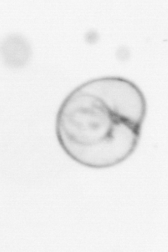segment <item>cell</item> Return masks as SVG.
<instances>
[{
	"label": "cell",
	"instance_id": "cell-1",
	"mask_svg": "<svg viewBox=\"0 0 168 252\" xmlns=\"http://www.w3.org/2000/svg\"><path fill=\"white\" fill-rule=\"evenodd\" d=\"M147 112L143 92L121 77L94 79L64 100L56 120L59 144L73 161L87 168H112L138 147Z\"/></svg>",
	"mask_w": 168,
	"mask_h": 252
}]
</instances>
